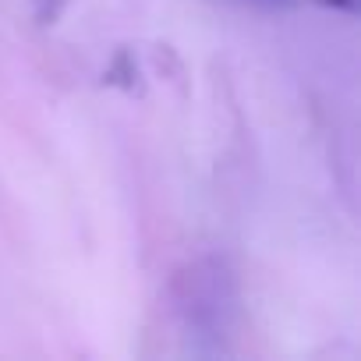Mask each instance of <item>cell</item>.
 <instances>
[{
	"label": "cell",
	"instance_id": "1",
	"mask_svg": "<svg viewBox=\"0 0 361 361\" xmlns=\"http://www.w3.org/2000/svg\"><path fill=\"white\" fill-rule=\"evenodd\" d=\"M61 8H64V0H36V15H39L43 25H50L61 15Z\"/></svg>",
	"mask_w": 361,
	"mask_h": 361
},
{
	"label": "cell",
	"instance_id": "2",
	"mask_svg": "<svg viewBox=\"0 0 361 361\" xmlns=\"http://www.w3.org/2000/svg\"><path fill=\"white\" fill-rule=\"evenodd\" d=\"M322 4L340 8V11H357V8H361V0H322Z\"/></svg>",
	"mask_w": 361,
	"mask_h": 361
},
{
	"label": "cell",
	"instance_id": "3",
	"mask_svg": "<svg viewBox=\"0 0 361 361\" xmlns=\"http://www.w3.org/2000/svg\"><path fill=\"white\" fill-rule=\"evenodd\" d=\"M252 4H269V8H287V4H294V0H252Z\"/></svg>",
	"mask_w": 361,
	"mask_h": 361
}]
</instances>
